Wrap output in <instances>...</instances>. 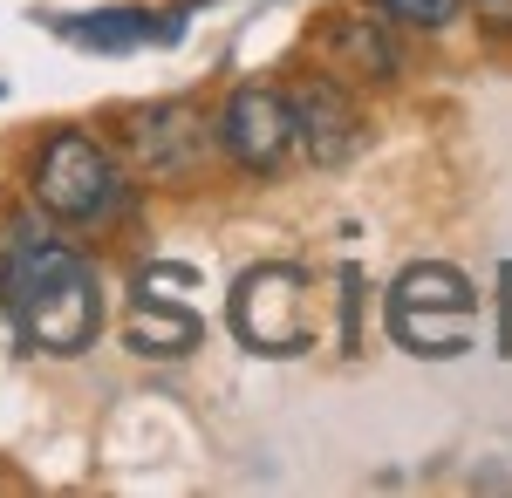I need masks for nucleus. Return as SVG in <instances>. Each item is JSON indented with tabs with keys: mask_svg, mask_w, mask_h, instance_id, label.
<instances>
[{
	"mask_svg": "<svg viewBox=\"0 0 512 498\" xmlns=\"http://www.w3.org/2000/svg\"><path fill=\"white\" fill-rule=\"evenodd\" d=\"M0 301L14 314V335L41 355H82L103 328L96 267L76 246H62L48 219H14L0 239Z\"/></svg>",
	"mask_w": 512,
	"mask_h": 498,
	"instance_id": "f257e3e1",
	"label": "nucleus"
},
{
	"mask_svg": "<svg viewBox=\"0 0 512 498\" xmlns=\"http://www.w3.org/2000/svg\"><path fill=\"white\" fill-rule=\"evenodd\" d=\"M383 328H390L396 348L431 355V362L465 355L478 328V287L444 260H417V267L396 273L390 301H383Z\"/></svg>",
	"mask_w": 512,
	"mask_h": 498,
	"instance_id": "f03ea898",
	"label": "nucleus"
},
{
	"mask_svg": "<svg viewBox=\"0 0 512 498\" xmlns=\"http://www.w3.org/2000/svg\"><path fill=\"white\" fill-rule=\"evenodd\" d=\"M226 314H233V335L253 355H301V348H315V280L301 267H287V260L239 273Z\"/></svg>",
	"mask_w": 512,
	"mask_h": 498,
	"instance_id": "7ed1b4c3",
	"label": "nucleus"
},
{
	"mask_svg": "<svg viewBox=\"0 0 512 498\" xmlns=\"http://www.w3.org/2000/svg\"><path fill=\"white\" fill-rule=\"evenodd\" d=\"M123 198V164L89 130H55L35 157V205L48 219L69 226H96L110 205Z\"/></svg>",
	"mask_w": 512,
	"mask_h": 498,
	"instance_id": "20e7f679",
	"label": "nucleus"
},
{
	"mask_svg": "<svg viewBox=\"0 0 512 498\" xmlns=\"http://www.w3.org/2000/svg\"><path fill=\"white\" fill-rule=\"evenodd\" d=\"M219 144L239 171H280L294 157V110L280 89H233L219 110Z\"/></svg>",
	"mask_w": 512,
	"mask_h": 498,
	"instance_id": "39448f33",
	"label": "nucleus"
},
{
	"mask_svg": "<svg viewBox=\"0 0 512 498\" xmlns=\"http://www.w3.org/2000/svg\"><path fill=\"white\" fill-rule=\"evenodd\" d=\"M294 144L315 157V164H342V157L362 144V116H355L349 89L328 76H308L301 89H294Z\"/></svg>",
	"mask_w": 512,
	"mask_h": 498,
	"instance_id": "423d86ee",
	"label": "nucleus"
},
{
	"mask_svg": "<svg viewBox=\"0 0 512 498\" xmlns=\"http://www.w3.org/2000/svg\"><path fill=\"white\" fill-rule=\"evenodd\" d=\"M130 151L151 178H185L205 151V116L192 103H151L130 116Z\"/></svg>",
	"mask_w": 512,
	"mask_h": 498,
	"instance_id": "0eeeda50",
	"label": "nucleus"
},
{
	"mask_svg": "<svg viewBox=\"0 0 512 498\" xmlns=\"http://www.w3.org/2000/svg\"><path fill=\"white\" fill-rule=\"evenodd\" d=\"M205 342V328H198V314L185 301H151V294H137V314H130V348L137 355H185V348Z\"/></svg>",
	"mask_w": 512,
	"mask_h": 498,
	"instance_id": "6e6552de",
	"label": "nucleus"
},
{
	"mask_svg": "<svg viewBox=\"0 0 512 498\" xmlns=\"http://www.w3.org/2000/svg\"><path fill=\"white\" fill-rule=\"evenodd\" d=\"M328 41L349 55L355 69H369V76H390L396 69V55H390V41L376 35V21H349V14H342V21L328 28Z\"/></svg>",
	"mask_w": 512,
	"mask_h": 498,
	"instance_id": "1a4fd4ad",
	"label": "nucleus"
},
{
	"mask_svg": "<svg viewBox=\"0 0 512 498\" xmlns=\"http://www.w3.org/2000/svg\"><path fill=\"white\" fill-rule=\"evenodd\" d=\"M376 7L390 14L396 28H424V35H431V28H451V21H458L465 0H376Z\"/></svg>",
	"mask_w": 512,
	"mask_h": 498,
	"instance_id": "9d476101",
	"label": "nucleus"
}]
</instances>
